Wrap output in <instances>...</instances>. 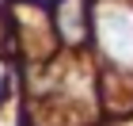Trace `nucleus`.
Instances as JSON below:
<instances>
[{"label":"nucleus","instance_id":"f257e3e1","mask_svg":"<svg viewBox=\"0 0 133 126\" xmlns=\"http://www.w3.org/2000/svg\"><path fill=\"white\" fill-rule=\"evenodd\" d=\"M95 42L103 57L118 69H133V8L118 0H103L95 8Z\"/></svg>","mask_w":133,"mask_h":126},{"label":"nucleus","instance_id":"f03ea898","mask_svg":"<svg viewBox=\"0 0 133 126\" xmlns=\"http://www.w3.org/2000/svg\"><path fill=\"white\" fill-rule=\"evenodd\" d=\"M57 23H61L65 42H80L84 38V0H65L57 11Z\"/></svg>","mask_w":133,"mask_h":126},{"label":"nucleus","instance_id":"7ed1b4c3","mask_svg":"<svg viewBox=\"0 0 133 126\" xmlns=\"http://www.w3.org/2000/svg\"><path fill=\"white\" fill-rule=\"evenodd\" d=\"M4 80H8V65L0 61V92H4Z\"/></svg>","mask_w":133,"mask_h":126},{"label":"nucleus","instance_id":"20e7f679","mask_svg":"<svg viewBox=\"0 0 133 126\" xmlns=\"http://www.w3.org/2000/svg\"><path fill=\"white\" fill-rule=\"evenodd\" d=\"M0 126H15V118H11V115H0Z\"/></svg>","mask_w":133,"mask_h":126}]
</instances>
